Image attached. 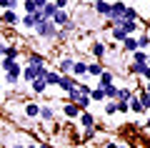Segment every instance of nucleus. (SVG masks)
I'll return each instance as SVG.
<instances>
[{
    "instance_id": "24",
    "label": "nucleus",
    "mask_w": 150,
    "mask_h": 148,
    "mask_svg": "<svg viewBox=\"0 0 150 148\" xmlns=\"http://www.w3.org/2000/svg\"><path fill=\"white\" fill-rule=\"evenodd\" d=\"M110 35H112V40H115V43H123L125 38H128V33H125L123 28H118V25H112V28H110Z\"/></svg>"
},
{
    "instance_id": "34",
    "label": "nucleus",
    "mask_w": 150,
    "mask_h": 148,
    "mask_svg": "<svg viewBox=\"0 0 150 148\" xmlns=\"http://www.w3.org/2000/svg\"><path fill=\"white\" fill-rule=\"evenodd\" d=\"M130 98H133V90H130V88H120V90H118V101L128 103Z\"/></svg>"
},
{
    "instance_id": "1",
    "label": "nucleus",
    "mask_w": 150,
    "mask_h": 148,
    "mask_svg": "<svg viewBox=\"0 0 150 148\" xmlns=\"http://www.w3.org/2000/svg\"><path fill=\"white\" fill-rule=\"evenodd\" d=\"M58 30H60V28L55 25L53 20H43L40 25L35 28V35L43 38V40H58Z\"/></svg>"
},
{
    "instance_id": "46",
    "label": "nucleus",
    "mask_w": 150,
    "mask_h": 148,
    "mask_svg": "<svg viewBox=\"0 0 150 148\" xmlns=\"http://www.w3.org/2000/svg\"><path fill=\"white\" fill-rule=\"evenodd\" d=\"M105 148H125V146H118V143H115V141H110V143H108Z\"/></svg>"
},
{
    "instance_id": "4",
    "label": "nucleus",
    "mask_w": 150,
    "mask_h": 148,
    "mask_svg": "<svg viewBox=\"0 0 150 148\" xmlns=\"http://www.w3.org/2000/svg\"><path fill=\"white\" fill-rule=\"evenodd\" d=\"M73 65H75L73 58H60L58 60V73L60 75H73Z\"/></svg>"
},
{
    "instance_id": "38",
    "label": "nucleus",
    "mask_w": 150,
    "mask_h": 148,
    "mask_svg": "<svg viewBox=\"0 0 150 148\" xmlns=\"http://www.w3.org/2000/svg\"><path fill=\"white\" fill-rule=\"evenodd\" d=\"M18 55H20V50H18L15 45H8V53H5V58H15V60H18Z\"/></svg>"
},
{
    "instance_id": "14",
    "label": "nucleus",
    "mask_w": 150,
    "mask_h": 148,
    "mask_svg": "<svg viewBox=\"0 0 150 148\" xmlns=\"http://www.w3.org/2000/svg\"><path fill=\"white\" fill-rule=\"evenodd\" d=\"M40 121H43V123H53V121H55L53 106H40Z\"/></svg>"
},
{
    "instance_id": "52",
    "label": "nucleus",
    "mask_w": 150,
    "mask_h": 148,
    "mask_svg": "<svg viewBox=\"0 0 150 148\" xmlns=\"http://www.w3.org/2000/svg\"><path fill=\"white\" fill-rule=\"evenodd\" d=\"M148 68H150V53H148Z\"/></svg>"
},
{
    "instance_id": "9",
    "label": "nucleus",
    "mask_w": 150,
    "mask_h": 148,
    "mask_svg": "<svg viewBox=\"0 0 150 148\" xmlns=\"http://www.w3.org/2000/svg\"><path fill=\"white\" fill-rule=\"evenodd\" d=\"M90 53L95 55V60H103V58H105V53H108L105 43H103V40H95V43L90 45Z\"/></svg>"
},
{
    "instance_id": "44",
    "label": "nucleus",
    "mask_w": 150,
    "mask_h": 148,
    "mask_svg": "<svg viewBox=\"0 0 150 148\" xmlns=\"http://www.w3.org/2000/svg\"><path fill=\"white\" fill-rule=\"evenodd\" d=\"M5 53H8V45H5V43H0V55L5 58Z\"/></svg>"
},
{
    "instance_id": "43",
    "label": "nucleus",
    "mask_w": 150,
    "mask_h": 148,
    "mask_svg": "<svg viewBox=\"0 0 150 148\" xmlns=\"http://www.w3.org/2000/svg\"><path fill=\"white\" fill-rule=\"evenodd\" d=\"M33 3H35V8H38V10H43V8L50 3V0H33Z\"/></svg>"
},
{
    "instance_id": "41",
    "label": "nucleus",
    "mask_w": 150,
    "mask_h": 148,
    "mask_svg": "<svg viewBox=\"0 0 150 148\" xmlns=\"http://www.w3.org/2000/svg\"><path fill=\"white\" fill-rule=\"evenodd\" d=\"M118 113H130V103H123V101H118Z\"/></svg>"
},
{
    "instance_id": "22",
    "label": "nucleus",
    "mask_w": 150,
    "mask_h": 148,
    "mask_svg": "<svg viewBox=\"0 0 150 148\" xmlns=\"http://www.w3.org/2000/svg\"><path fill=\"white\" fill-rule=\"evenodd\" d=\"M130 113H135V116H140V113H145V106H143V103H140L138 101V98H135V93H133V98H130Z\"/></svg>"
},
{
    "instance_id": "29",
    "label": "nucleus",
    "mask_w": 150,
    "mask_h": 148,
    "mask_svg": "<svg viewBox=\"0 0 150 148\" xmlns=\"http://www.w3.org/2000/svg\"><path fill=\"white\" fill-rule=\"evenodd\" d=\"M103 90H105V98H108V101H118V85H115V83H112V85H108V88H103Z\"/></svg>"
},
{
    "instance_id": "37",
    "label": "nucleus",
    "mask_w": 150,
    "mask_h": 148,
    "mask_svg": "<svg viewBox=\"0 0 150 148\" xmlns=\"http://www.w3.org/2000/svg\"><path fill=\"white\" fill-rule=\"evenodd\" d=\"M18 5H20V3H15V0H0V8H3V10H15Z\"/></svg>"
},
{
    "instance_id": "33",
    "label": "nucleus",
    "mask_w": 150,
    "mask_h": 148,
    "mask_svg": "<svg viewBox=\"0 0 150 148\" xmlns=\"http://www.w3.org/2000/svg\"><path fill=\"white\" fill-rule=\"evenodd\" d=\"M133 63L148 65V53H145V50H135V53H133Z\"/></svg>"
},
{
    "instance_id": "21",
    "label": "nucleus",
    "mask_w": 150,
    "mask_h": 148,
    "mask_svg": "<svg viewBox=\"0 0 150 148\" xmlns=\"http://www.w3.org/2000/svg\"><path fill=\"white\" fill-rule=\"evenodd\" d=\"M148 48H150V30H145V33L138 35V50H145L148 53Z\"/></svg>"
},
{
    "instance_id": "3",
    "label": "nucleus",
    "mask_w": 150,
    "mask_h": 148,
    "mask_svg": "<svg viewBox=\"0 0 150 148\" xmlns=\"http://www.w3.org/2000/svg\"><path fill=\"white\" fill-rule=\"evenodd\" d=\"M0 23H5V25H20V15L15 10H3L0 13Z\"/></svg>"
},
{
    "instance_id": "20",
    "label": "nucleus",
    "mask_w": 150,
    "mask_h": 148,
    "mask_svg": "<svg viewBox=\"0 0 150 148\" xmlns=\"http://www.w3.org/2000/svg\"><path fill=\"white\" fill-rule=\"evenodd\" d=\"M20 25H23V28H28V30H35V28H38V20H35V15L25 13V15L20 18Z\"/></svg>"
},
{
    "instance_id": "7",
    "label": "nucleus",
    "mask_w": 150,
    "mask_h": 148,
    "mask_svg": "<svg viewBox=\"0 0 150 148\" xmlns=\"http://www.w3.org/2000/svg\"><path fill=\"white\" fill-rule=\"evenodd\" d=\"M80 113H83V111L75 106V103H65V106H63V116L70 118V121H78V118H80Z\"/></svg>"
},
{
    "instance_id": "51",
    "label": "nucleus",
    "mask_w": 150,
    "mask_h": 148,
    "mask_svg": "<svg viewBox=\"0 0 150 148\" xmlns=\"http://www.w3.org/2000/svg\"><path fill=\"white\" fill-rule=\"evenodd\" d=\"M145 128H150V118H148V121H145Z\"/></svg>"
},
{
    "instance_id": "16",
    "label": "nucleus",
    "mask_w": 150,
    "mask_h": 148,
    "mask_svg": "<svg viewBox=\"0 0 150 148\" xmlns=\"http://www.w3.org/2000/svg\"><path fill=\"white\" fill-rule=\"evenodd\" d=\"M30 88H33V93H35V95H43L45 90H48V83H45V78H35L30 83Z\"/></svg>"
},
{
    "instance_id": "23",
    "label": "nucleus",
    "mask_w": 150,
    "mask_h": 148,
    "mask_svg": "<svg viewBox=\"0 0 150 148\" xmlns=\"http://www.w3.org/2000/svg\"><path fill=\"white\" fill-rule=\"evenodd\" d=\"M108 85H112V73L110 70H105V73L98 78V83H95V88H108Z\"/></svg>"
},
{
    "instance_id": "40",
    "label": "nucleus",
    "mask_w": 150,
    "mask_h": 148,
    "mask_svg": "<svg viewBox=\"0 0 150 148\" xmlns=\"http://www.w3.org/2000/svg\"><path fill=\"white\" fill-rule=\"evenodd\" d=\"M78 90H80V93H85V95H90V93H93V85H88V83H78Z\"/></svg>"
},
{
    "instance_id": "13",
    "label": "nucleus",
    "mask_w": 150,
    "mask_h": 148,
    "mask_svg": "<svg viewBox=\"0 0 150 148\" xmlns=\"http://www.w3.org/2000/svg\"><path fill=\"white\" fill-rule=\"evenodd\" d=\"M73 75H75L78 80L88 75V63H85V60H75V65H73Z\"/></svg>"
},
{
    "instance_id": "54",
    "label": "nucleus",
    "mask_w": 150,
    "mask_h": 148,
    "mask_svg": "<svg viewBox=\"0 0 150 148\" xmlns=\"http://www.w3.org/2000/svg\"><path fill=\"white\" fill-rule=\"evenodd\" d=\"M15 3H20V0H15Z\"/></svg>"
},
{
    "instance_id": "53",
    "label": "nucleus",
    "mask_w": 150,
    "mask_h": 148,
    "mask_svg": "<svg viewBox=\"0 0 150 148\" xmlns=\"http://www.w3.org/2000/svg\"><path fill=\"white\" fill-rule=\"evenodd\" d=\"M0 90H3V83H0Z\"/></svg>"
},
{
    "instance_id": "19",
    "label": "nucleus",
    "mask_w": 150,
    "mask_h": 148,
    "mask_svg": "<svg viewBox=\"0 0 150 148\" xmlns=\"http://www.w3.org/2000/svg\"><path fill=\"white\" fill-rule=\"evenodd\" d=\"M25 116L28 118H40V103H25Z\"/></svg>"
},
{
    "instance_id": "35",
    "label": "nucleus",
    "mask_w": 150,
    "mask_h": 148,
    "mask_svg": "<svg viewBox=\"0 0 150 148\" xmlns=\"http://www.w3.org/2000/svg\"><path fill=\"white\" fill-rule=\"evenodd\" d=\"M145 68H148V65H143V63H130V73H133V75H140V78H143Z\"/></svg>"
},
{
    "instance_id": "42",
    "label": "nucleus",
    "mask_w": 150,
    "mask_h": 148,
    "mask_svg": "<svg viewBox=\"0 0 150 148\" xmlns=\"http://www.w3.org/2000/svg\"><path fill=\"white\" fill-rule=\"evenodd\" d=\"M68 5H70V0H55V8H58V10H65Z\"/></svg>"
},
{
    "instance_id": "50",
    "label": "nucleus",
    "mask_w": 150,
    "mask_h": 148,
    "mask_svg": "<svg viewBox=\"0 0 150 148\" xmlns=\"http://www.w3.org/2000/svg\"><path fill=\"white\" fill-rule=\"evenodd\" d=\"M145 90H148V93H150V80H148V83H145Z\"/></svg>"
},
{
    "instance_id": "45",
    "label": "nucleus",
    "mask_w": 150,
    "mask_h": 148,
    "mask_svg": "<svg viewBox=\"0 0 150 148\" xmlns=\"http://www.w3.org/2000/svg\"><path fill=\"white\" fill-rule=\"evenodd\" d=\"M143 80H145V83L150 80V68H145V73H143Z\"/></svg>"
},
{
    "instance_id": "17",
    "label": "nucleus",
    "mask_w": 150,
    "mask_h": 148,
    "mask_svg": "<svg viewBox=\"0 0 150 148\" xmlns=\"http://www.w3.org/2000/svg\"><path fill=\"white\" fill-rule=\"evenodd\" d=\"M78 123H80L83 128H93V126H95V118H93V113H90V111H83V113H80V118H78Z\"/></svg>"
},
{
    "instance_id": "30",
    "label": "nucleus",
    "mask_w": 150,
    "mask_h": 148,
    "mask_svg": "<svg viewBox=\"0 0 150 148\" xmlns=\"http://www.w3.org/2000/svg\"><path fill=\"white\" fill-rule=\"evenodd\" d=\"M35 78H38V75H35V68H33V65L23 68V80H25V83H33Z\"/></svg>"
},
{
    "instance_id": "15",
    "label": "nucleus",
    "mask_w": 150,
    "mask_h": 148,
    "mask_svg": "<svg viewBox=\"0 0 150 148\" xmlns=\"http://www.w3.org/2000/svg\"><path fill=\"white\" fill-rule=\"evenodd\" d=\"M20 78H23V65H18V68H13L10 73H5V83H10V85H15Z\"/></svg>"
},
{
    "instance_id": "31",
    "label": "nucleus",
    "mask_w": 150,
    "mask_h": 148,
    "mask_svg": "<svg viewBox=\"0 0 150 148\" xmlns=\"http://www.w3.org/2000/svg\"><path fill=\"white\" fill-rule=\"evenodd\" d=\"M0 65H3V70H5V73H10V70H13V68H18L20 63H18L15 58H3V63H0Z\"/></svg>"
},
{
    "instance_id": "27",
    "label": "nucleus",
    "mask_w": 150,
    "mask_h": 148,
    "mask_svg": "<svg viewBox=\"0 0 150 148\" xmlns=\"http://www.w3.org/2000/svg\"><path fill=\"white\" fill-rule=\"evenodd\" d=\"M28 65H33V68H38V65H45V58L40 53H30L28 55Z\"/></svg>"
},
{
    "instance_id": "48",
    "label": "nucleus",
    "mask_w": 150,
    "mask_h": 148,
    "mask_svg": "<svg viewBox=\"0 0 150 148\" xmlns=\"http://www.w3.org/2000/svg\"><path fill=\"white\" fill-rule=\"evenodd\" d=\"M38 148H53V143H38Z\"/></svg>"
},
{
    "instance_id": "36",
    "label": "nucleus",
    "mask_w": 150,
    "mask_h": 148,
    "mask_svg": "<svg viewBox=\"0 0 150 148\" xmlns=\"http://www.w3.org/2000/svg\"><path fill=\"white\" fill-rule=\"evenodd\" d=\"M112 113H118V101H108L105 103V116H112Z\"/></svg>"
},
{
    "instance_id": "49",
    "label": "nucleus",
    "mask_w": 150,
    "mask_h": 148,
    "mask_svg": "<svg viewBox=\"0 0 150 148\" xmlns=\"http://www.w3.org/2000/svg\"><path fill=\"white\" fill-rule=\"evenodd\" d=\"M25 148H38V143H25Z\"/></svg>"
},
{
    "instance_id": "6",
    "label": "nucleus",
    "mask_w": 150,
    "mask_h": 148,
    "mask_svg": "<svg viewBox=\"0 0 150 148\" xmlns=\"http://www.w3.org/2000/svg\"><path fill=\"white\" fill-rule=\"evenodd\" d=\"M78 83H80V80L75 78V75H63V80H60V90L70 93V90H75V88H78Z\"/></svg>"
},
{
    "instance_id": "18",
    "label": "nucleus",
    "mask_w": 150,
    "mask_h": 148,
    "mask_svg": "<svg viewBox=\"0 0 150 148\" xmlns=\"http://www.w3.org/2000/svg\"><path fill=\"white\" fill-rule=\"evenodd\" d=\"M123 50H125V53H135V50H138V38H135V35H128V38L123 40Z\"/></svg>"
},
{
    "instance_id": "39",
    "label": "nucleus",
    "mask_w": 150,
    "mask_h": 148,
    "mask_svg": "<svg viewBox=\"0 0 150 148\" xmlns=\"http://www.w3.org/2000/svg\"><path fill=\"white\" fill-rule=\"evenodd\" d=\"M95 126H93V128H85V133H83V138H85V141H93V138H95Z\"/></svg>"
},
{
    "instance_id": "28",
    "label": "nucleus",
    "mask_w": 150,
    "mask_h": 148,
    "mask_svg": "<svg viewBox=\"0 0 150 148\" xmlns=\"http://www.w3.org/2000/svg\"><path fill=\"white\" fill-rule=\"evenodd\" d=\"M90 101H93V103H103V101H108V98H105V90H103V88H93Z\"/></svg>"
},
{
    "instance_id": "5",
    "label": "nucleus",
    "mask_w": 150,
    "mask_h": 148,
    "mask_svg": "<svg viewBox=\"0 0 150 148\" xmlns=\"http://www.w3.org/2000/svg\"><path fill=\"white\" fill-rule=\"evenodd\" d=\"M93 10H95V15L108 18L110 15V3H108V0H95V3H93Z\"/></svg>"
},
{
    "instance_id": "8",
    "label": "nucleus",
    "mask_w": 150,
    "mask_h": 148,
    "mask_svg": "<svg viewBox=\"0 0 150 148\" xmlns=\"http://www.w3.org/2000/svg\"><path fill=\"white\" fill-rule=\"evenodd\" d=\"M70 20H73V18H70L68 10H55V15H53V23H55L58 28H65Z\"/></svg>"
},
{
    "instance_id": "11",
    "label": "nucleus",
    "mask_w": 150,
    "mask_h": 148,
    "mask_svg": "<svg viewBox=\"0 0 150 148\" xmlns=\"http://www.w3.org/2000/svg\"><path fill=\"white\" fill-rule=\"evenodd\" d=\"M103 73H105V65H103L100 60H93V63H88V75H93V78H100Z\"/></svg>"
},
{
    "instance_id": "26",
    "label": "nucleus",
    "mask_w": 150,
    "mask_h": 148,
    "mask_svg": "<svg viewBox=\"0 0 150 148\" xmlns=\"http://www.w3.org/2000/svg\"><path fill=\"white\" fill-rule=\"evenodd\" d=\"M55 10H58V8H55V3H48V5H45L43 10H40V15H43V20H53Z\"/></svg>"
},
{
    "instance_id": "10",
    "label": "nucleus",
    "mask_w": 150,
    "mask_h": 148,
    "mask_svg": "<svg viewBox=\"0 0 150 148\" xmlns=\"http://www.w3.org/2000/svg\"><path fill=\"white\" fill-rule=\"evenodd\" d=\"M115 25H118V28H123V30L125 33H128V35H135V33H138V20H118V23H115Z\"/></svg>"
},
{
    "instance_id": "47",
    "label": "nucleus",
    "mask_w": 150,
    "mask_h": 148,
    "mask_svg": "<svg viewBox=\"0 0 150 148\" xmlns=\"http://www.w3.org/2000/svg\"><path fill=\"white\" fill-rule=\"evenodd\" d=\"M8 148H25V143H10Z\"/></svg>"
},
{
    "instance_id": "12",
    "label": "nucleus",
    "mask_w": 150,
    "mask_h": 148,
    "mask_svg": "<svg viewBox=\"0 0 150 148\" xmlns=\"http://www.w3.org/2000/svg\"><path fill=\"white\" fill-rule=\"evenodd\" d=\"M60 80H63V75H60L58 70H48V75H45L48 88H60Z\"/></svg>"
},
{
    "instance_id": "32",
    "label": "nucleus",
    "mask_w": 150,
    "mask_h": 148,
    "mask_svg": "<svg viewBox=\"0 0 150 148\" xmlns=\"http://www.w3.org/2000/svg\"><path fill=\"white\" fill-rule=\"evenodd\" d=\"M123 20H140V13L135 10V8H125V15H123Z\"/></svg>"
},
{
    "instance_id": "2",
    "label": "nucleus",
    "mask_w": 150,
    "mask_h": 148,
    "mask_svg": "<svg viewBox=\"0 0 150 148\" xmlns=\"http://www.w3.org/2000/svg\"><path fill=\"white\" fill-rule=\"evenodd\" d=\"M125 8H128V3H125V0H115V3H110V15H108V20H110L112 25H115L118 20H123Z\"/></svg>"
},
{
    "instance_id": "25",
    "label": "nucleus",
    "mask_w": 150,
    "mask_h": 148,
    "mask_svg": "<svg viewBox=\"0 0 150 148\" xmlns=\"http://www.w3.org/2000/svg\"><path fill=\"white\" fill-rule=\"evenodd\" d=\"M135 98H138V101H140V103H143V106H145V111H148V108H150V93H148V90H145V88L135 90Z\"/></svg>"
}]
</instances>
